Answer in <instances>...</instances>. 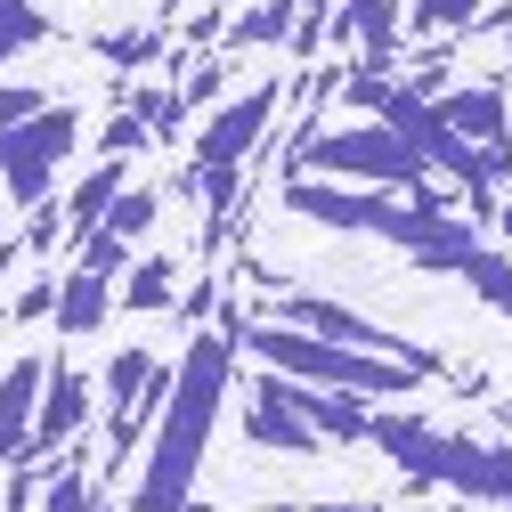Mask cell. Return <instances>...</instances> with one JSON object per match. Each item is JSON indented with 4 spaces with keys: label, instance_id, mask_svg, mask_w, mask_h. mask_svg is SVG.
<instances>
[{
    "label": "cell",
    "instance_id": "19",
    "mask_svg": "<svg viewBox=\"0 0 512 512\" xmlns=\"http://www.w3.org/2000/svg\"><path fill=\"white\" fill-rule=\"evenodd\" d=\"M456 277H464V285H472V293H480L488 309H504V317H512V261H504V252H496L488 236L472 244V261H464Z\"/></svg>",
    "mask_w": 512,
    "mask_h": 512
},
{
    "label": "cell",
    "instance_id": "10",
    "mask_svg": "<svg viewBox=\"0 0 512 512\" xmlns=\"http://www.w3.org/2000/svg\"><path fill=\"white\" fill-rule=\"evenodd\" d=\"M326 33L334 41H358V57H366V74H391L399 66V0H334V17H326Z\"/></svg>",
    "mask_w": 512,
    "mask_h": 512
},
{
    "label": "cell",
    "instance_id": "1",
    "mask_svg": "<svg viewBox=\"0 0 512 512\" xmlns=\"http://www.w3.org/2000/svg\"><path fill=\"white\" fill-rule=\"evenodd\" d=\"M236 342H244V317L228 309L220 334H196L187 358L171 366V399L155 415V447H147V472H139V496H131L139 512H187L204 447H212V423H220V399L236 382Z\"/></svg>",
    "mask_w": 512,
    "mask_h": 512
},
{
    "label": "cell",
    "instance_id": "15",
    "mask_svg": "<svg viewBox=\"0 0 512 512\" xmlns=\"http://www.w3.org/2000/svg\"><path fill=\"white\" fill-rule=\"evenodd\" d=\"M293 25H301V0H261V9H244V17L228 25V57L269 49V41H293Z\"/></svg>",
    "mask_w": 512,
    "mask_h": 512
},
{
    "label": "cell",
    "instance_id": "11",
    "mask_svg": "<svg viewBox=\"0 0 512 512\" xmlns=\"http://www.w3.org/2000/svg\"><path fill=\"white\" fill-rule=\"evenodd\" d=\"M439 114H447V131H456V139H472L480 155H512V106H504V82L439 90Z\"/></svg>",
    "mask_w": 512,
    "mask_h": 512
},
{
    "label": "cell",
    "instance_id": "4",
    "mask_svg": "<svg viewBox=\"0 0 512 512\" xmlns=\"http://www.w3.org/2000/svg\"><path fill=\"white\" fill-rule=\"evenodd\" d=\"M301 171H326V179H358V187H423L431 163L391 131V122H358V131H317ZM293 171V179H301Z\"/></svg>",
    "mask_w": 512,
    "mask_h": 512
},
{
    "label": "cell",
    "instance_id": "2",
    "mask_svg": "<svg viewBox=\"0 0 512 512\" xmlns=\"http://www.w3.org/2000/svg\"><path fill=\"white\" fill-rule=\"evenodd\" d=\"M366 439H374L415 488H456V496H472V504L512 512V439L488 447V439H464V431H439V423H423V415H374Z\"/></svg>",
    "mask_w": 512,
    "mask_h": 512
},
{
    "label": "cell",
    "instance_id": "18",
    "mask_svg": "<svg viewBox=\"0 0 512 512\" xmlns=\"http://www.w3.org/2000/svg\"><path fill=\"white\" fill-rule=\"evenodd\" d=\"M171 301H179V277H171V261H131V269H122V309L155 317V309H171Z\"/></svg>",
    "mask_w": 512,
    "mask_h": 512
},
{
    "label": "cell",
    "instance_id": "6",
    "mask_svg": "<svg viewBox=\"0 0 512 512\" xmlns=\"http://www.w3.org/2000/svg\"><path fill=\"white\" fill-rule=\"evenodd\" d=\"M277 326H301V334H317V342H350V350H374V358H399V366H415V374H431V382L447 374L423 342L374 326V317H358L350 301H326V293H277Z\"/></svg>",
    "mask_w": 512,
    "mask_h": 512
},
{
    "label": "cell",
    "instance_id": "7",
    "mask_svg": "<svg viewBox=\"0 0 512 512\" xmlns=\"http://www.w3.org/2000/svg\"><path fill=\"white\" fill-rule=\"evenodd\" d=\"M244 431H252V447H269V456H326V439H317L309 415L293 407V382L269 374V366L244 382Z\"/></svg>",
    "mask_w": 512,
    "mask_h": 512
},
{
    "label": "cell",
    "instance_id": "14",
    "mask_svg": "<svg viewBox=\"0 0 512 512\" xmlns=\"http://www.w3.org/2000/svg\"><path fill=\"white\" fill-rule=\"evenodd\" d=\"M106 301H114V277H98V269L74 261V277L57 285V326H66V334H98L106 326Z\"/></svg>",
    "mask_w": 512,
    "mask_h": 512
},
{
    "label": "cell",
    "instance_id": "21",
    "mask_svg": "<svg viewBox=\"0 0 512 512\" xmlns=\"http://www.w3.org/2000/svg\"><path fill=\"white\" fill-rule=\"evenodd\" d=\"M98 228H114V236H147V228H155V196H147V187H131V196H114Z\"/></svg>",
    "mask_w": 512,
    "mask_h": 512
},
{
    "label": "cell",
    "instance_id": "22",
    "mask_svg": "<svg viewBox=\"0 0 512 512\" xmlns=\"http://www.w3.org/2000/svg\"><path fill=\"white\" fill-rule=\"evenodd\" d=\"M480 9H472V0H415V25L423 33H464Z\"/></svg>",
    "mask_w": 512,
    "mask_h": 512
},
{
    "label": "cell",
    "instance_id": "25",
    "mask_svg": "<svg viewBox=\"0 0 512 512\" xmlns=\"http://www.w3.org/2000/svg\"><path fill=\"white\" fill-rule=\"evenodd\" d=\"M504 41H512V25H504Z\"/></svg>",
    "mask_w": 512,
    "mask_h": 512
},
{
    "label": "cell",
    "instance_id": "24",
    "mask_svg": "<svg viewBox=\"0 0 512 512\" xmlns=\"http://www.w3.org/2000/svg\"><path fill=\"white\" fill-rule=\"evenodd\" d=\"M187 512H204V504H187Z\"/></svg>",
    "mask_w": 512,
    "mask_h": 512
},
{
    "label": "cell",
    "instance_id": "20",
    "mask_svg": "<svg viewBox=\"0 0 512 512\" xmlns=\"http://www.w3.org/2000/svg\"><path fill=\"white\" fill-rule=\"evenodd\" d=\"M49 33V17L33 9V0H0V57H17V49H33Z\"/></svg>",
    "mask_w": 512,
    "mask_h": 512
},
{
    "label": "cell",
    "instance_id": "8",
    "mask_svg": "<svg viewBox=\"0 0 512 512\" xmlns=\"http://www.w3.org/2000/svg\"><path fill=\"white\" fill-rule=\"evenodd\" d=\"M277 131V82L261 90H244L228 114H212V131H196V171H220V163H244V155H261Z\"/></svg>",
    "mask_w": 512,
    "mask_h": 512
},
{
    "label": "cell",
    "instance_id": "23",
    "mask_svg": "<svg viewBox=\"0 0 512 512\" xmlns=\"http://www.w3.org/2000/svg\"><path fill=\"white\" fill-rule=\"evenodd\" d=\"M41 106H49L41 90H0V131H17V122H33Z\"/></svg>",
    "mask_w": 512,
    "mask_h": 512
},
{
    "label": "cell",
    "instance_id": "9",
    "mask_svg": "<svg viewBox=\"0 0 512 512\" xmlns=\"http://www.w3.org/2000/svg\"><path fill=\"white\" fill-rule=\"evenodd\" d=\"M90 423V374H74L66 358H49V382H41V415H33V439H25V464H49L57 447Z\"/></svg>",
    "mask_w": 512,
    "mask_h": 512
},
{
    "label": "cell",
    "instance_id": "16",
    "mask_svg": "<svg viewBox=\"0 0 512 512\" xmlns=\"http://www.w3.org/2000/svg\"><path fill=\"white\" fill-rule=\"evenodd\" d=\"M33 512H98V472H90L82 456H66V464L49 472V488H41Z\"/></svg>",
    "mask_w": 512,
    "mask_h": 512
},
{
    "label": "cell",
    "instance_id": "12",
    "mask_svg": "<svg viewBox=\"0 0 512 512\" xmlns=\"http://www.w3.org/2000/svg\"><path fill=\"white\" fill-rule=\"evenodd\" d=\"M41 382H49V358H17L0 374V464H25V439H33V415H41Z\"/></svg>",
    "mask_w": 512,
    "mask_h": 512
},
{
    "label": "cell",
    "instance_id": "13",
    "mask_svg": "<svg viewBox=\"0 0 512 512\" xmlns=\"http://www.w3.org/2000/svg\"><path fill=\"white\" fill-rule=\"evenodd\" d=\"M285 382H293V374H285ZM293 407L309 415V431H317V439H334V447H358V439H366V423H374V415H366V399H350V391H317V382H293Z\"/></svg>",
    "mask_w": 512,
    "mask_h": 512
},
{
    "label": "cell",
    "instance_id": "17",
    "mask_svg": "<svg viewBox=\"0 0 512 512\" xmlns=\"http://www.w3.org/2000/svg\"><path fill=\"white\" fill-rule=\"evenodd\" d=\"M114 196H122V163L90 171V179H82V196H66V236L82 244V236H90V228L106 220V204H114Z\"/></svg>",
    "mask_w": 512,
    "mask_h": 512
},
{
    "label": "cell",
    "instance_id": "3",
    "mask_svg": "<svg viewBox=\"0 0 512 512\" xmlns=\"http://www.w3.org/2000/svg\"><path fill=\"white\" fill-rule=\"evenodd\" d=\"M244 350L261 358L269 374H293V382H317V391H350V399H382V391H423L431 374L399 366V358H374V350H350V342H317L301 326H277V317H244Z\"/></svg>",
    "mask_w": 512,
    "mask_h": 512
},
{
    "label": "cell",
    "instance_id": "5",
    "mask_svg": "<svg viewBox=\"0 0 512 512\" xmlns=\"http://www.w3.org/2000/svg\"><path fill=\"white\" fill-rule=\"evenodd\" d=\"M74 139H82V114L74 106H41L33 122L0 131V179H9V204L17 212H41L49 204V171L74 155Z\"/></svg>",
    "mask_w": 512,
    "mask_h": 512
}]
</instances>
